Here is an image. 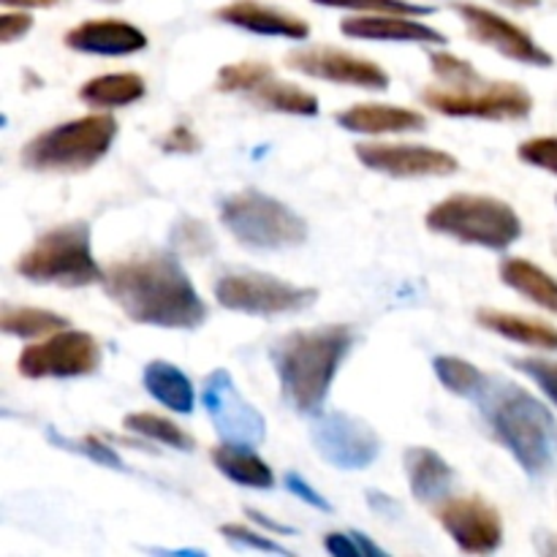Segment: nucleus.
Returning a JSON list of instances; mask_svg holds the SVG:
<instances>
[{
  "instance_id": "1",
  "label": "nucleus",
  "mask_w": 557,
  "mask_h": 557,
  "mask_svg": "<svg viewBox=\"0 0 557 557\" xmlns=\"http://www.w3.org/2000/svg\"><path fill=\"white\" fill-rule=\"evenodd\" d=\"M101 283L107 297L136 324L196 330L207 319L205 299L174 256L150 253L114 261L103 270Z\"/></svg>"
},
{
  "instance_id": "2",
  "label": "nucleus",
  "mask_w": 557,
  "mask_h": 557,
  "mask_svg": "<svg viewBox=\"0 0 557 557\" xmlns=\"http://www.w3.org/2000/svg\"><path fill=\"white\" fill-rule=\"evenodd\" d=\"M476 406L504 449L533 479L549 476L557 466V422L547 406L506 379H493L482 386Z\"/></svg>"
},
{
  "instance_id": "3",
  "label": "nucleus",
  "mask_w": 557,
  "mask_h": 557,
  "mask_svg": "<svg viewBox=\"0 0 557 557\" xmlns=\"http://www.w3.org/2000/svg\"><path fill=\"white\" fill-rule=\"evenodd\" d=\"M348 348L351 330L343 324L288 332L272 343V368L281 379L283 397L292 403L294 411H319Z\"/></svg>"
},
{
  "instance_id": "4",
  "label": "nucleus",
  "mask_w": 557,
  "mask_h": 557,
  "mask_svg": "<svg viewBox=\"0 0 557 557\" xmlns=\"http://www.w3.org/2000/svg\"><path fill=\"white\" fill-rule=\"evenodd\" d=\"M114 136H117V120L112 114H87L33 136L22 147L20 161L30 172H85L107 156Z\"/></svg>"
},
{
  "instance_id": "5",
  "label": "nucleus",
  "mask_w": 557,
  "mask_h": 557,
  "mask_svg": "<svg viewBox=\"0 0 557 557\" xmlns=\"http://www.w3.org/2000/svg\"><path fill=\"white\" fill-rule=\"evenodd\" d=\"M16 272L30 283L82 288L103 281V270L92 259L90 226L82 221L44 232L16 261Z\"/></svg>"
},
{
  "instance_id": "6",
  "label": "nucleus",
  "mask_w": 557,
  "mask_h": 557,
  "mask_svg": "<svg viewBox=\"0 0 557 557\" xmlns=\"http://www.w3.org/2000/svg\"><path fill=\"white\" fill-rule=\"evenodd\" d=\"M424 223L430 232L490 250H506L522 237V221L515 207L493 196H449L428 212Z\"/></svg>"
},
{
  "instance_id": "7",
  "label": "nucleus",
  "mask_w": 557,
  "mask_h": 557,
  "mask_svg": "<svg viewBox=\"0 0 557 557\" xmlns=\"http://www.w3.org/2000/svg\"><path fill=\"white\" fill-rule=\"evenodd\" d=\"M223 226L250 250H288L308 239V223L272 196L248 188L221 205Z\"/></svg>"
},
{
  "instance_id": "8",
  "label": "nucleus",
  "mask_w": 557,
  "mask_h": 557,
  "mask_svg": "<svg viewBox=\"0 0 557 557\" xmlns=\"http://www.w3.org/2000/svg\"><path fill=\"white\" fill-rule=\"evenodd\" d=\"M424 107L446 117L522 120L531 114L533 98L515 82H479L471 87H424Z\"/></svg>"
},
{
  "instance_id": "9",
  "label": "nucleus",
  "mask_w": 557,
  "mask_h": 557,
  "mask_svg": "<svg viewBox=\"0 0 557 557\" xmlns=\"http://www.w3.org/2000/svg\"><path fill=\"white\" fill-rule=\"evenodd\" d=\"M218 302L245 315H286L310 308L319 299L315 288L294 286L264 272H228L215 283Z\"/></svg>"
},
{
  "instance_id": "10",
  "label": "nucleus",
  "mask_w": 557,
  "mask_h": 557,
  "mask_svg": "<svg viewBox=\"0 0 557 557\" xmlns=\"http://www.w3.org/2000/svg\"><path fill=\"white\" fill-rule=\"evenodd\" d=\"M218 90L248 96L250 101L264 109H272V112L299 114V117H315L319 114V98L313 92L281 82L275 71H272V65L256 63V60L223 65L218 71Z\"/></svg>"
},
{
  "instance_id": "11",
  "label": "nucleus",
  "mask_w": 557,
  "mask_h": 557,
  "mask_svg": "<svg viewBox=\"0 0 557 557\" xmlns=\"http://www.w3.org/2000/svg\"><path fill=\"white\" fill-rule=\"evenodd\" d=\"M101 364V348L87 332L60 330L47 341L33 343L20 354V370L25 379H79L96 373Z\"/></svg>"
},
{
  "instance_id": "12",
  "label": "nucleus",
  "mask_w": 557,
  "mask_h": 557,
  "mask_svg": "<svg viewBox=\"0 0 557 557\" xmlns=\"http://www.w3.org/2000/svg\"><path fill=\"white\" fill-rule=\"evenodd\" d=\"M310 441L321 460L341 471H362L379 457L381 438L368 422L343 411H326L310 424Z\"/></svg>"
},
{
  "instance_id": "13",
  "label": "nucleus",
  "mask_w": 557,
  "mask_h": 557,
  "mask_svg": "<svg viewBox=\"0 0 557 557\" xmlns=\"http://www.w3.org/2000/svg\"><path fill=\"white\" fill-rule=\"evenodd\" d=\"M201 403L226 444L256 446L264 441L267 422L237 392L228 370H212L201 384Z\"/></svg>"
},
{
  "instance_id": "14",
  "label": "nucleus",
  "mask_w": 557,
  "mask_h": 557,
  "mask_svg": "<svg viewBox=\"0 0 557 557\" xmlns=\"http://www.w3.org/2000/svg\"><path fill=\"white\" fill-rule=\"evenodd\" d=\"M455 11L462 16V22L468 27V36L473 41L484 44V47H493L495 52H500L509 60H517V63L542 65V69L544 65H553V54L539 47L525 27L515 25L506 16L495 14V11L476 3H455Z\"/></svg>"
},
{
  "instance_id": "15",
  "label": "nucleus",
  "mask_w": 557,
  "mask_h": 557,
  "mask_svg": "<svg viewBox=\"0 0 557 557\" xmlns=\"http://www.w3.org/2000/svg\"><path fill=\"white\" fill-rule=\"evenodd\" d=\"M286 65L299 74L335 82V85H351L362 87V90H386L389 87V76L381 65L337 47L294 49V52H288Z\"/></svg>"
},
{
  "instance_id": "16",
  "label": "nucleus",
  "mask_w": 557,
  "mask_h": 557,
  "mask_svg": "<svg viewBox=\"0 0 557 557\" xmlns=\"http://www.w3.org/2000/svg\"><path fill=\"white\" fill-rule=\"evenodd\" d=\"M438 522L468 555H490L504 544V520L484 498H449L441 504Z\"/></svg>"
},
{
  "instance_id": "17",
  "label": "nucleus",
  "mask_w": 557,
  "mask_h": 557,
  "mask_svg": "<svg viewBox=\"0 0 557 557\" xmlns=\"http://www.w3.org/2000/svg\"><path fill=\"white\" fill-rule=\"evenodd\" d=\"M357 158L362 161V166L389 174V177H449L460 169V161L455 156L422 145L362 141L357 145Z\"/></svg>"
},
{
  "instance_id": "18",
  "label": "nucleus",
  "mask_w": 557,
  "mask_h": 557,
  "mask_svg": "<svg viewBox=\"0 0 557 557\" xmlns=\"http://www.w3.org/2000/svg\"><path fill=\"white\" fill-rule=\"evenodd\" d=\"M65 47L82 54L120 58L147 47V36L136 25L123 20H90L65 33Z\"/></svg>"
},
{
  "instance_id": "19",
  "label": "nucleus",
  "mask_w": 557,
  "mask_h": 557,
  "mask_svg": "<svg viewBox=\"0 0 557 557\" xmlns=\"http://www.w3.org/2000/svg\"><path fill=\"white\" fill-rule=\"evenodd\" d=\"M215 16L226 25L243 27L256 36H277V38H302L310 36V25L297 14L275 9V5L259 3V0H234L215 11Z\"/></svg>"
},
{
  "instance_id": "20",
  "label": "nucleus",
  "mask_w": 557,
  "mask_h": 557,
  "mask_svg": "<svg viewBox=\"0 0 557 557\" xmlns=\"http://www.w3.org/2000/svg\"><path fill=\"white\" fill-rule=\"evenodd\" d=\"M341 30L348 38L362 41H411V44H446V36L424 22L408 20L400 14H370L348 16L341 22Z\"/></svg>"
},
{
  "instance_id": "21",
  "label": "nucleus",
  "mask_w": 557,
  "mask_h": 557,
  "mask_svg": "<svg viewBox=\"0 0 557 557\" xmlns=\"http://www.w3.org/2000/svg\"><path fill=\"white\" fill-rule=\"evenodd\" d=\"M335 123L354 134H406L422 131L428 125L424 114L403 107H384V103H357L335 114Z\"/></svg>"
},
{
  "instance_id": "22",
  "label": "nucleus",
  "mask_w": 557,
  "mask_h": 557,
  "mask_svg": "<svg viewBox=\"0 0 557 557\" xmlns=\"http://www.w3.org/2000/svg\"><path fill=\"white\" fill-rule=\"evenodd\" d=\"M403 466H406L408 487H411V493L417 495L422 504H438V500H444L446 495L451 493L455 471H451V466L444 457L435 455L428 446L406 449Z\"/></svg>"
},
{
  "instance_id": "23",
  "label": "nucleus",
  "mask_w": 557,
  "mask_h": 557,
  "mask_svg": "<svg viewBox=\"0 0 557 557\" xmlns=\"http://www.w3.org/2000/svg\"><path fill=\"white\" fill-rule=\"evenodd\" d=\"M210 460L215 462V468L223 473V476L232 479V482L239 484V487H250V490L275 487V473H272V468L267 466V462L261 460L250 446L226 444V441H223L221 446H212Z\"/></svg>"
},
{
  "instance_id": "24",
  "label": "nucleus",
  "mask_w": 557,
  "mask_h": 557,
  "mask_svg": "<svg viewBox=\"0 0 557 557\" xmlns=\"http://www.w3.org/2000/svg\"><path fill=\"white\" fill-rule=\"evenodd\" d=\"M476 321L484 330L495 332V335L500 337H509V341L515 343H522V346L542 348V351H557V330L553 324L528 319V315L504 313V310L493 308L479 310Z\"/></svg>"
},
{
  "instance_id": "25",
  "label": "nucleus",
  "mask_w": 557,
  "mask_h": 557,
  "mask_svg": "<svg viewBox=\"0 0 557 557\" xmlns=\"http://www.w3.org/2000/svg\"><path fill=\"white\" fill-rule=\"evenodd\" d=\"M141 381H145L147 395L156 397V400L161 403V406H166L169 411L174 413L194 411V403H196L194 384H190L188 375H185L180 368H174V364L156 359V362H150L145 368Z\"/></svg>"
},
{
  "instance_id": "26",
  "label": "nucleus",
  "mask_w": 557,
  "mask_h": 557,
  "mask_svg": "<svg viewBox=\"0 0 557 557\" xmlns=\"http://www.w3.org/2000/svg\"><path fill=\"white\" fill-rule=\"evenodd\" d=\"M500 281L539 308L557 313V281L547 270L528 259H506L500 264Z\"/></svg>"
},
{
  "instance_id": "27",
  "label": "nucleus",
  "mask_w": 557,
  "mask_h": 557,
  "mask_svg": "<svg viewBox=\"0 0 557 557\" xmlns=\"http://www.w3.org/2000/svg\"><path fill=\"white\" fill-rule=\"evenodd\" d=\"M147 92L145 79L139 74H101L87 79L79 87V101L92 109H117L139 101Z\"/></svg>"
},
{
  "instance_id": "28",
  "label": "nucleus",
  "mask_w": 557,
  "mask_h": 557,
  "mask_svg": "<svg viewBox=\"0 0 557 557\" xmlns=\"http://www.w3.org/2000/svg\"><path fill=\"white\" fill-rule=\"evenodd\" d=\"M0 330L5 335L22 337V341H38V337H49L60 330H69V319L52 313V310L11 308V305H5L3 315H0Z\"/></svg>"
},
{
  "instance_id": "29",
  "label": "nucleus",
  "mask_w": 557,
  "mask_h": 557,
  "mask_svg": "<svg viewBox=\"0 0 557 557\" xmlns=\"http://www.w3.org/2000/svg\"><path fill=\"white\" fill-rule=\"evenodd\" d=\"M125 430H131V433L141 435V438L147 441H158V444L163 446H172V449H180V451H194L196 441L194 435L185 433L180 424H174L172 419L166 417H158V413H128V417L123 419Z\"/></svg>"
},
{
  "instance_id": "30",
  "label": "nucleus",
  "mask_w": 557,
  "mask_h": 557,
  "mask_svg": "<svg viewBox=\"0 0 557 557\" xmlns=\"http://www.w3.org/2000/svg\"><path fill=\"white\" fill-rule=\"evenodd\" d=\"M433 370L435 375H438L441 384H444V389H449L451 395L457 397H468V400H473L490 379L487 373H482V370L473 368L471 362L457 357H435Z\"/></svg>"
},
{
  "instance_id": "31",
  "label": "nucleus",
  "mask_w": 557,
  "mask_h": 557,
  "mask_svg": "<svg viewBox=\"0 0 557 557\" xmlns=\"http://www.w3.org/2000/svg\"><path fill=\"white\" fill-rule=\"evenodd\" d=\"M326 9H348L362 14H400V16H424L433 14L430 5L411 3V0H313Z\"/></svg>"
},
{
  "instance_id": "32",
  "label": "nucleus",
  "mask_w": 557,
  "mask_h": 557,
  "mask_svg": "<svg viewBox=\"0 0 557 557\" xmlns=\"http://www.w3.org/2000/svg\"><path fill=\"white\" fill-rule=\"evenodd\" d=\"M430 69L433 74L444 82V87H471L484 82V76L473 69L468 60L457 58V54L449 52H430Z\"/></svg>"
},
{
  "instance_id": "33",
  "label": "nucleus",
  "mask_w": 557,
  "mask_h": 557,
  "mask_svg": "<svg viewBox=\"0 0 557 557\" xmlns=\"http://www.w3.org/2000/svg\"><path fill=\"white\" fill-rule=\"evenodd\" d=\"M172 245L174 250H180L183 256L201 259V256L212 253L215 239H212V232L207 228V223L194 221V218H183V221L172 228Z\"/></svg>"
},
{
  "instance_id": "34",
  "label": "nucleus",
  "mask_w": 557,
  "mask_h": 557,
  "mask_svg": "<svg viewBox=\"0 0 557 557\" xmlns=\"http://www.w3.org/2000/svg\"><path fill=\"white\" fill-rule=\"evenodd\" d=\"M47 435H49V441H52V444L63 446V449H71V451H79L82 457H90V460L101 462V466L114 468V471H123V468H125L123 460H120V457H117V451H114L112 446L103 444V441L92 438V435H87V438H79V441L60 438V435L54 433L52 428L47 430Z\"/></svg>"
},
{
  "instance_id": "35",
  "label": "nucleus",
  "mask_w": 557,
  "mask_h": 557,
  "mask_svg": "<svg viewBox=\"0 0 557 557\" xmlns=\"http://www.w3.org/2000/svg\"><path fill=\"white\" fill-rule=\"evenodd\" d=\"M511 368L525 373L528 379L536 381L539 389L549 397V400L557 406V362L555 359H536V357H528V359H509Z\"/></svg>"
},
{
  "instance_id": "36",
  "label": "nucleus",
  "mask_w": 557,
  "mask_h": 557,
  "mask_svg": "<svg viewBox=\"0 0 557 557\" xmlns=\"http://www.w3.org/2000/svg\"><path fill=\"white\" fill-rule=\"evenodd\" d=\"M517 156L531 166L557 174V136H536V139L522 141L517 147Z\"/></svg>"
},
{
  "instance_id": "37",
  "label": "nucleus",
  "mask_w": 557,
  "mask_h": 557,
  "mask_svg": "<svg viewBox=\"0 0 557 557\" xmlns=\"http://www.w3.org/2000/svg\"><path fill=\"white\" fill-rule=\"evenodd\" d=\"M221 533L226 536L228 544L239 549H256V553H275V555H292L288 549H283V544H275L272 539H267L264 533H256L245 525H223Z\"/></svg>"
},
{
  "instance_id": "38",
  "label": "nucleus",
  "mask_w": 557,
  "mask_h": 557,
  "mask_svg": "<svg viewBox=\"0 0 557 557\" xmlns=\"http://www.w3.org/2000/svg\"><path fill=\"white\" fill-rule=\"evenodd\" d=\"M283 484H286V490L292 495H297L299 500H305L308 506H313V509H321V511H332V504L324 498L321 493H315L313 487H310L308 482H305L302 476H297V473H286V479H283Z\"/></svg>"
},
{
  "instance_id": "39",
  "label": "nucleus",
  "mask_w": 557,
  "mask_h": 557,
  "mask_svg": "<svg viewBox=\"0 0 557 557\" xmlns=\"http://www.w3.org/2000/svg\"><path fill=\"white\" fill-rule=\"evenodd\" d=\"M33 27V16L25 11H9V14L0 16V41L11 44L16 38L27 36V30Z\"/></svg>"
},
{
  "instance_id": "40",
  "label": "nucleus",
  "mask_w": 557,
  "mask_h": 557,
  "mask_svg": "<svg viewBox=\"0 0 557 557\" xmlns=\"http://www.w3.org/2000/svg\"><path fill=\"white\" fill-rule=\"evenodd\" d=\"M163 152H196L199 150V139L188 125H174L166 136L161 139Z\"/></svg>"
},
{
  "instance_id": "41",
  "label": "nucleus",
  "mask_w": 557,
  "mask_h": 557,
  "mask_svg": "<svg viewBox=\"0 0 557 557\" xmlns=\"http://www.w3.org/2000/svg\"><path fill=\"white\" fill-rule=\"evenodd\" d=\"M324 549H326V553L337 555V557H359V555H362V549H359L354 533H330V536H324Z\"/></svg>"
},
{
  "instance_id": "42",
  "label": "nucleus",
  "mask_w": 557,
  "mask_h": 557,
  "mask_svg": "<svg viewBox=\"0 0 557 557\" xmlns=\"http://www.w3.org/2000/svg\"><path fill=\"white\" fill-rule=\"evenodd\" d=\"M245 515H248L250 520L256 522V525H261V528H264V531H270V533H294L292 528H286V525H283V522L270 520V517H264V515H261V511H256V509H245Z\"/></svg>"
},
{
  "instance_id": "43",
  "label": "nucleus",
  "mask_w": 557,
  "mask_h": 557,
  "mask_svg": "<svg viewBox=\"0 0 557 557\" xmlns=\"http://www.w3.org/2000/svg\"><path fill=\"white\" fill-rule=\"evenodd\" d=\"M3 5H16V9H49L58 5L60 0H0Z\"/></svg>"
},
{
  "instance_id": "44",
  "label": "nucleus",
  "mask_w": 557,
  "mask_h": 557,
  "mask_svg": "<svg viewBox=\"0 0 557 557\" xmlns=\"http://www.w3.org/2000/svg\"><path fill=\"white\" fill-rule=\"evenodd\" d=\"M351 533H354V539H357V544H359V549H362V555H386L384 549L375 547V544L370 542L368 536H362V533H359V531H351Z\"/></svg>"
},
{
  "instance_id": "45",
  "label": "nucleus",
  "mask_w": 557,
  "mask_h": 557,
  "mask_svg": "<svg viewBox=\"0 0 557 557\" xmlns=\"http://www.w3.org/2000/svg\"><path fill=\"white\" fill-rule=\"evenodd\" d=\"M504 5H509V9H536L542 0H500Z\"/></svg>"
},
{
  "instance_id": "46",
  "label": "nucleus",
  "mask_w": 557,
  "mask_h": 557,
  "mask_svg": "<svg viewBox=\"0 0 557 557\" xmlns=\"http://www.w3.org/2000/svg\"><path fill=\"white\" fill-rule=\"evenodd\" d=\"M109 3H117V0H109Z\"/></svg>"
}]
</instances>
